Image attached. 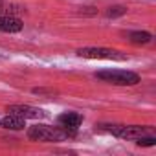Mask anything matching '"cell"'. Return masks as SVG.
Listing matches in <instances>:
<instances>
[{"label": "cell", "instance_id": "obj_10", "mask_svg": "<svg viewBox=\"0 0 156 156\" xmlns=\"http://www.w3.org/2000/svg\"><path fill=\"white\" fill-rule=\"evenodd\" d=\"M20 11H24V8H22V6L0 2V15H15V13H20Z\"/></svg>", "mask_w": 156, "mask_h": 156}, {"label": "cell", "instance_id": "obj_13", "mask_svg": "<svg viewBox=\"0 0 156 156\" xmlns=\"http://www.w3.org/2000/svg\"><path fill=\"white\" fill-rule=\"evenodd\" d=\"M33 94H39V96H42V94H50V96H55L57 92H55V90H44V88H33Z\"/></svg>", "mask_w": 156, "mask_h": 156}, {"label": "cell", "instance_id": "obj_3", "mask_svg": "<svg viewBox=\"0 0 156 156\" xmlns=\"http://www.w3.org/2000/svg\"><path fill=\"white\" fill-rule=\"evenodd\" d=\"M28 138L33 140V141H64L70 138V134L61 129L59 125L57 127H51V125H33L28 129Z\"/></svg>", "mask_w": 156, "mask_h": 156}, {"label": "cell", "instance_id": "obj_5", "mask_svg": "<svg viewBox=\"0 0 156 156\" xmlns=\"http://www.w3.org/2000/svg\"><path fill=\"white\" fill-rule=\"evenodd\" d=\"M83 123V116L79 114V112H62L59 118H57V125L61 127V129H64L68 134H70V138L72 136H75V132H77V129H79V125Z\"/></svg>", "mask_w": 156, "mask_h": 156}, {"label": "cell", "instance_id": "obj_9", "mask_svg": "<svg viewBox=\"0 0 156 156\" xmlns=\"http://www.w3.org/2000/svg\"><path fill=\"white\" fill-rule=\"evenodd\" d=\"M127 39H129V42L141 46V44H149L152 41V35L149 31H129L127 33Z\"/></svg>", "mask_w": 156, "mask_h": 156}, {"label": "cell", "instance_id": "obj_6", "mask_svg": "<svg viewBox=\"0 0 156 156\" xmlns=\"http://www.w3.org/2000/svg\"><path fill=\"white\" fill-rule=\"evenodd\" d=\"M8 112L9 114H17L24 119H41L44 118V110L42 108H37V107H30V105H9L8 107Z\"/></svg>", "mask_w": 156, "mask_h": 156}, {"label": "cell", "instance_id": "obj_8", "mask_svg": "<svg viewBox=\"0 0 156 156\" xmlns=\"http://www.w3.org/2000/svg\"><path fill=\"white\" fill-rule=\"evenodd\" d=\"M0 127H4L8 130H22L26 127V119L17 114H8L0 119Z\"/></svg>", "mask_w": 156, "mask_h": 156}, {"label": "cell", "instance_id": "obj_1", "mask_svg": "<svg viewBox=\"0 0 156 156\" xmlns=\"http://www.w3.org/2000/svg\"><path fill=\"white\" fill-rule=\"evenodd\" d=\"M99 130L103 132H108L116 138H121V140H138L145 134H154V129L152 127H143V125H110V123H101L98 125Z\"/></svg>", "mask_w": 156, "mask_h": 156}, {"label": "cell", "instance_id": "obj_4", "mask_svg": "<svg viewBox=\"0 0 156 156\" xmlns=\"http://www.w3.org/2000/svg\"><path fill=\"white\" fill-rule=\"evenodd\" d=\"M77 55L85 57V59H116V61H123L127 59V55L119 53L118 50H110V48H94V46H87V48H79Z\"/></svg>", "mask_w": 156, "mask_h": 156}, {"label": "cell", "instance_id": "obj_11", "mask_svg": "<svg viewBox=\"0 0 156 156\" xmlns=\"http://www.w3.org/2000/svg\"><path fill=\"white\" fill-rule=\"evenodd\" d=\"M136 143H138V145H141V147H151V145H154V143H156V138H154V134H145V136L138 138V140H136Z\"/></svg>", "mask_w": 156, "mask_h": 156}, {"label": "cell", "instance_id": "obj_12", "mask_svg": "<svg viewBox=\"0 0 156 156\" xmlns=\"http://www.w3.org/2000/svg\"><path fill=\"white\" fill-rule=\"evenodd\" d=\"M125 13H127V8H123V6H114V8H108L107 17L116 19V17H121V15H125Z\"/></svg>", "mask_w": 156, "mask_h": 156}, {"label": "cell", "instance_id": "obj_2", "mask_svg": "<svg viewBox=\"0 0 156 156\" xmlns=\"http://www.w3.org/2000/svg\"><path fill=\"white\" fill-rule=\"evenodd\" d=\"M96 77L101 79L103 83L116 85V87H134L140 83V75L134 72H129V70H114V68L99 70V72H96Z\"/></svg>", "mask_w": 156, "mask_h": 156}, {"label": "cell", "instance_id": "obj_7", "mask_svg": "<svg viewBox=\"0 0 156 156\" xmlns=\"http://www.w3.org/2000/svg\"><path fill=\"white\" fill-rule=\"evenodd\" d=\"M24 22L15 15H0V31L2 33H19L22 31Z\"/></svg>", "mask_w": 156, "mask_h": 156}]
</instances>
